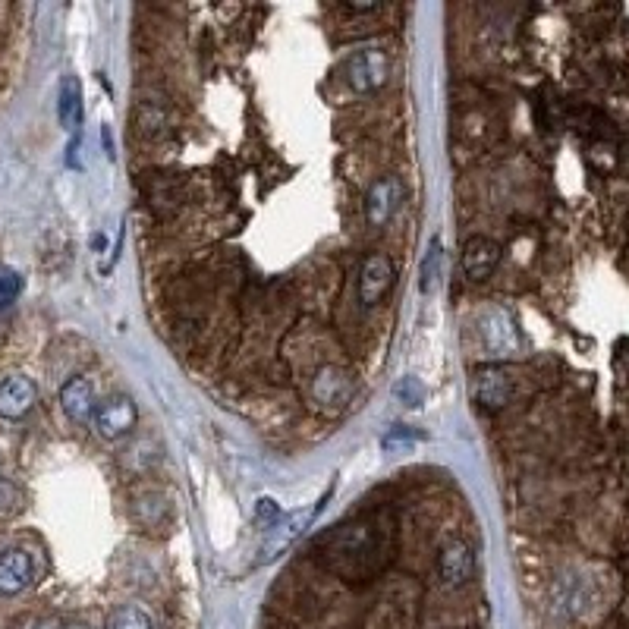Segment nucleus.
<instances>
[{"instance_id":"b1692460","label":"nucleus","mask_w":629,"mask_h":629,"mask_svg":"<svg viewBox=\"0 0 629 629\" xmlns=\"http://www.w3.org/2000/svg\"><path fill=\"white\" fill-rule=\"evenodd\" d=\"M7 19H10V7H7V4H0V29L7 26Z\"/></svg>"},{"instance_id":"a211bd4d","label":"nucleus","mask_w":629,"mask_h":629,"mask_svg":"<svg viewBox=\"0 0 629 629\" xmlns=\"http://www.w3.org/2000/svg\"><path fill=\"white\" fill-rule=\"evenodd\" d=\"M19 293H23V277H19L13 268L0 265V309L13 306V302L19 299Z\"/></svg>"},{"instance_id":"5701e85b","label":"nucleus","mask_w":629,"mask_h":629,"mask_svg":"<svg viewBox=\"0 0 629 629\" xmlns=\"http://www.w3.org/2000/svg\"><path fill=\"white\" fill-rule=\"evenodd\" d=\"M60 629H92V626L89 623H79V620H63Z\"/></svg>"},{"instance_id":"6ab92c4d","label":"nucleus","mask_w":629,"mask_h":629,"mask_svg":"<svg viewBox=\"0 0 629 629\" xmlns=\"http://www.w3.org/2000/svg\"><path fill=\"white\" fill-rule=\"evenodd\" d=\"M19 507H23V491L0 475V516H13Z\"/></svg>"},{"instance_id":"0eeeda50","label":"nucleus","mask_w":629,"mask_h":629,"mask_svg":"<svg viewBox=\"0 0 629 629\" xmlns=\"http://www.w3.org/2000/svg\"><path fill=\"white\" fill-rule=\"evenodd\" d=\"M92 422H95V428H98V435H101V438L117 441V438H126L129 431L136 428V422H139V409H136V403L129 400V397H111V400L98 403Z\"/></svg>"},{"instance_id":"1a4fd4ad","label":"nucleus","mask_w":629,"mask_h":629,"mask_svg":"<svg viewBox=\"0 0 629 629\" xmlns=\"http://www.w3.org/2000/svg\"><path fill=\"white\" fill-rule=\"evenodd\" d=\"M501 265V246L488 236H469L460 249V268L466 274V280L472 284H482L494 274V268Z\"/></svg>"},{"instance_id":"dca6fc26","label":"nucleus","mask_w":629,"mask_h":629,"mask_svg":"<svg viewBox=\"0 0 629 629\" xmlns=\"http://www.w3.org/2000/svg\"><path fill=\"white\" fill-rule=\"evenodd\" d=\"M104 629H158V626H155V617H151L148 607L123 604V607H117L111 617H107Z\"/></svg>"},{"instance_id":"6e6552de","label":"nucleus","mask_w":629,"mask_h":629,"mask_svg":"<svg viewBox=\"0 0 629 629\" xmlns=\"http://www.w3.org/2000/svg\"><path fill=\"white\" fill-rule=\"evenodd\" d=\"M60 409L63 416H67L70 422L76 425H89L95 419V409H98V390H95V381L85 378V375H76L70 378L67 384L60 387Z\"/></svg>"},{"instance_id":"412c9836","label":"nucleus","mask_w":629,"mask_h":629,"mask_svg":"<svg viewBox=\"0 0 629 629\" xmlns=\"http://www.w3.org/2000/svg\"><path fill=\"white\" fill-rule=\"evenodd\" d=\"M280 519V510L274 501H258V523H268V529Z\"/></svg>"},{"instance_id":"f8f14e48","label":"nucleus","mask_w":629,"mask_h":629,"mask_svg":"<svg viewBox=\"0 0 629 629\" xmlns=\"http://www.w3.org/2000/svg\"><path fill=\"white\" fill-rule=\"evenodd\" d=\"M38 400V387L26 375H7L0 378V416L4 419H23L32 412Z\"/></svg>"},{"instance_id":"423d86ee","label":"nucleus","mask_w":629,"mask_h":629,"mask_svg":"<svg viewBox=\"0 0 629 629\" xmlns=\"http://www.w3.org/2000/svg\"><path fill=\"white\" fill-rule=\"evenodd\" d=\"M397 280V268L390 262V255L372 252L365 255V262L359 265V302L362 306H378V302L390 293Z\"/></svg>"},{"instance_id":"4468645a","label":"nucleus","mask_w":629,"mask_h":629,"mask_svg":"<svg viewBox=\"0 0 629 629\" xmlns=\"http://www.w3.org/2000/svg\"><path fill=\"white\" fill-rule=\"evenodd\" d=\"M312 513H315V507H312V510H299V513H293V516H287V519H277V523L268 529L271 535H268L265 548H262V560H274V557H280V551H287V548H290V541L309 526Z\"/></svg>"},{"instance_id":"4be33fe9","label":"nucleus","mask_w":629,"mask_h":629,"mask_svg":"<svg viewBox=\"0 0 629 629\" xmlns=\"http://www.w3.org/2000/svg\"><path fill=\"white\" fill-rule=\"evenodd\" d=\"M63 626V620H41V623H35V629H60Z\"/></svg>"},{"instance_id":"ddd939ff","label":"nucleus","mask_w":629,"mask_h":629,"mask_svg":"<svg viewBox=\"0 0 629 629\" xmlns=\"http://www.w3.org/2000/svg\"><path fill=\"white\" fill-rule=\"evenodd\" d=\"M479 331H482V340L485 346L494 353V356H510L516 353V346H519V334H516V324L507 312L501 309H491L482 315L479 321Z\"/></svg>"},{"instance_id":"9b49d317","label":"nucleus","mask_w":629,"mask_h":629,"mask_svg":"<svg viewBox=\"0 0 629 629\" xmlns=\"http://www.w3.org/2000/svg\"><path fill=\"white\" fill-rule=\"evenodd\" d=\"M35 582V563L29 557V551L23 548H7L0 551V595L10 598L26 592Z\"/></svg>"},{"instance_id":"f3484780","label":"nucleus","mask_w":629,"mask_h":629,"mask_svg":"<svg viewBox=\"0 0 629 629\" xmlns=\"http://www.w3.org/2000/svg\"><path fill=\"white\" fill-rule=\"evenodd\" d=\"M133 516H136V523H142V526H161V519L167 516V497L155 494V491L136 497Z\"/></svg>"},{"instance_id":"9d476101","label":"nucleus","mask_w":629,"mask_h":629,"mask_svg":"<svg viewBox=\"0 0 629 629\" xmlns=\"http://www.w3.org/2000/svg\"><path fill=\"white\" fill-rule=\"evenodd\" d=\"M472 390H475V400L488 409H501L510 403L513 397V378L504 365H479L475 368V378H472Z\"/></svg>"},{"instance_id":"39448f33","label":"nucleus","mask_w":629,"mask_h":629,"mask_svg":"<svg viewBox=\"0 0 629 629\" xmlns=\"http://www.w3.org/2000/svg\"><path fill=\"white\" fill-rule=\"evenodd\" d=\"M475 576V551L469 541L453 538L441 548L438 560H435V579L441 589H463V585Z\"/></svg>"},{"instance_id":"2eb2a0df","label":"nucleus","mask_w":629,"mask_h":629,"mask_svg":"<svg viewBox=\"0 0 629 629\" xmlns=\"http://www.w3.org/2000/svg\"><path fill=\"white\" fill-rule=\"evenodd\" d=\"M57 117L63 123V129L76 133L82 123V85L76 76H67L60 82V98H57Z\"/></svg>"},{"instance_id":"aec40b11","label":"nucleus","mask_w":629,"mask_h":629,"mask_svg":"<svg viewBox=\"0 0 629 629\" xmlns=\"http://www.w3.org/2000/svg\"><path fill=\"white\" fill-rule=\"evenodd\" d=\"M139 133H142V136H164V133H167V117L158 111V107L145 104L142 123H139Z\"/></svg>"},{"instance_id":"7ed1b4c3","label":"nucleus","mask_w":629,"mask_h":629,"mask_svg":"<svg viewBox=\"0 0 629 629\" xmlns=\"http://www.w3.org/2000/svg\"><path fill=\"white\" fill-rule=\"evenodd\" d=\"M309 394H312V403L321 412H340L346 403L356 397V381L343 365H321L312 375Z\"/></svg>"},{"instance_id":"f03ea898","label":"nucleus","mask_w":629,"mask_h":629,"mask_svg":"<svg viewBox=\"0 0 629 629\" xmlns=\"http://www.w3.org/2000/svg\"><path fill=\"white\" fill-rule=\"evenodd\" d=\"M343 79L356 95L378 92L390 79V54L384 48H359L346 57L343 63Z\"/></svg>"},{"instance_id":"f257e3e1","label":"nucleus","mask_w":629,"mask_h":629,"mask_svg":"<svg viewBox=\"0 0 629 629\" xmlns=\"http://www.w3.org/2000/svg\"><path fill=\"white\" fill-rule=\"evenodd\" d=\"M318 557L324 567H331L337 576L343 579H368L384 560V548H381V538L372 526H337L334 532L324 535L318 545H315Z\"/></svg>"},{"instance_id":"20e7f679","label":"nucleus","mask_w":629,"mask_h":629,"mask_svg":"<svg viewBox=\"0 0 629 629\" xmlns=\"http://www.w3.org/2000/svg\"><path fill=\"white\" fill-rule=\"evenodd\" d=\"M403 180L394 177V173H384V177H378L372 186H368L365 192V202H362V211H365V224L375 227V230H384L390 221L397 218V211L403 205Z\"/></svg>"}]
</instances>
